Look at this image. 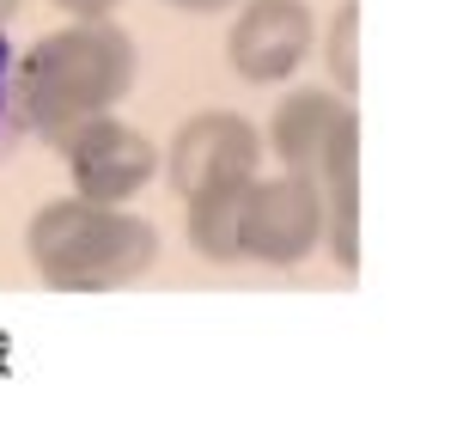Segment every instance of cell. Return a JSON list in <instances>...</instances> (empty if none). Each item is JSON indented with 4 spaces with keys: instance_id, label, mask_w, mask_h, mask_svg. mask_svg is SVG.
<instances>
[{
    "instance_id": "cell-1",
    "label": "cell",
    "mask_w": 457,
    "mask_h": 421,
    "mask_svg": "<svg viewBox=\"0 0 457 421\" xmlns=\"http://www.w3.org/2000/svg\"><path fill=\"white\" fill-rule=\"evenodd\" d=\"M135 80H141L135 37L110 19H73L62 31L37 37L12 62V98H19L25 135L55 147L73 122L116 110L135 92Z\"/></svg>"
},
{
    "instance_id": "cell-2",
    "label": "cell",
    "mask_w": 457,
    "mask_h": 421,
    "mask_svg": "<svg viewBox=\"0 0 457 421\" xmlns=\"http://www.w3.org/2000/svg\"><path fill=\"white\" fill-rule=\"evenodd\" d=\"M25 250H31L43 287H55V293H116L153 269L159 232H153V220L129 208L62 196L31 214Z\"/></svg>"
},
{
    "instance_id": "cell-3",
    "label": "cell",
    "mask_w": 457,
    "mask_h": 421,
    "mask_svg": "<svg viewBox=\"0 0 457 421\" xmlns=\"http://www.w3.org/2000/svg\"><path fill=\"white\" fill-rule=\"evenodd\" d=\"M55 153L68 159V177H73V196L86 202H104V208H129L146 183L159 177V147L122 122V116H86L73 122L68 135L55 140Z\"/></svg>"
},
{
    "instance_id": "cell-4",
    "label": "cell",
    "mask_w": 457,
    "mask_h": 421,
    "mask_svg": "<svg viewBox=\"0 0 457 421\" xmlns=\"http://www.w3.org/2000/svg\"><path fill=\"white\" fill-rule=\"evenodd\" d=\"M323 245V208H317V189L305 177H250L245 202H238V257L250 263H275L293 269Z\"/></svg>"
},
{
    "instance_id": "cell-5",
    "label": "cell",
    "mask_w": 457,
    "mask_h": 421,
    "mask_svg": "<svg viewBox=\"0 0 457 421\" xmlns=\"http://www.w3.org/2000/svg\"><path fill=\"white\" fill-rule=\"evenodd\" d=\"M312 49H317V13L305 0H245L232 31H226V62L245 86L293 80Z\"/></svg>"
},
{
    "instance_id": "cell-6",
    "label": "cell",
    "mask_w": 457,
    "mask_h": 421,
    "mask_svg": "<svg viewBox=\"0 0 457 421\" xmlns=\"http://www.w3.org/2000/svg\"><path fill=\"white\" fill-rule=\"evenodd\" d=\"M353 135H360V116H353V105L336 86H293L281 105H275V116H269L262 147H275L281 172L317 183L323 165L336 159V147L353 140Z\"/></svg>"
},
{
    "instance_id": "cell-7",
    "label": "cell",
    "mask_w": 457,
    "mask_h": 421,
    "mask_svg": "<svg viewBox=\"0 0 457 421\" xmlns=\"http://www.w3.org/2000/svg\"><path fill=\"white\" fill-rule=\"evenodd\" d=\"M165 165H171L177 196L202 189L213 177H256V165H262V135H256V122L238 116V110H202V116H189L177 129Z\"/></svg>"
},
{
    "instance_id": "cell-8",
    "label": "cell",
    "mask_w": 457,
    "mask_h": 421,
    "mask_svg": "<svg viewBox=\"0 0 457 421\" xmlns=\"http://www.w3.org/2000/svg\"><path fill=\"white\" fill-rule=\"evenodd\" d=\"M250 177H213L202 189L183 196L189 208V245L208 263H238V202H245Z\"/></svg>"
},
{
    "instance_id": "cell-9",
    "label": "cell",
    "mask_w": 457,
    "mask_h": 421,
    "mask_svg": "<svg viewBox=\"0 0 457 421\" xmlns=\"http://www.w3.org/2000/svg\"><path fill=\"white\" fill-rule=\"evenodd\" d=\"M323 49H329V86L348 98L353 86H360V0H342V6H336Z\"/></svg>"
},
{
    "instance_id": "cell-10",
    "label": "cell",
    "mask_w": 457,
    "mask_h": 421,
    "mask_svg": "<svg viewBox=\"0 0 457 421\" xmlns=\"http://www.w3.org/2000/svg\"><path fill=\"white\" fill-rule=\"evenodd\" d=\"M12 62H19V49H12V37L0 25V159L19 147L25 135V122H19V98H12Z\"/></svg>"
},
{
    "instance_id": "cell-11",
    "label": "cell",
    "mask_w": 457,
    "mask_h": 421,
    "mask_svg": "<svg viewBox=\"0 0 457 421\" xmlns=\"http://www.w3.org/2000/svg\"><path fill=\"white\" fill-rule=\"evenodd\" d=\"M49 6H62L68 19H110L116 13V0H49Z\"/></svg>"
},
{
    "instance_id": "cell-12",
    "label": "cell",
    "mask_w": 457,
    "mask_h": 421,
    "mask_svg": "<svg viewBox=\"0 0 457 421\" xmlns=\"http://www.w3.org/2000/svg\"><path fill=\"white\" fill-rule=\"evenodd\" d=\"M165 6H177V13H226L232 0H165Z\"/></svg>"
},
{
    "instance_id": "cell-13",
    "label": "cell",
    "mask_w": 457,
    "mask_h": 421,
    "mask_svg": "<svg viewBox=\"0 0 457 421\" xmlns=\"http://www.w3.org/2000/svg\"><path fill=\"white\" fill-rule=\"evenodd\" d=\"M19 6H25V0H0V25H6V19H12Z\"/></svg>"
}]
</instances>
